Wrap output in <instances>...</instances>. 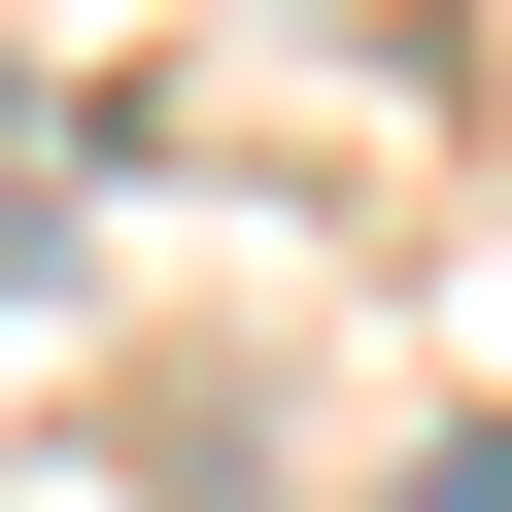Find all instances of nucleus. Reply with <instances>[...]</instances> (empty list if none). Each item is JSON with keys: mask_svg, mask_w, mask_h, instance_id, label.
Segmentation results:
<instances>
[{"mask_svg": "<svg viewBox=\"0 0 512 512\" xmlns=\"http://www.w3.org/2000/svg\"><path fill=\"white\" fill-rule=\"evenodd\" d=\"M0 205H35V103H0ZM0 274H35V239H0Z\"/></svg>", "mask_w": 512, "mask_h": 512, "instance_id": "1", "label": "nucleus"}, {"mask_svg": "<svg viewBox=\"0 0 512 512\" xmlns=\"http://www.w3.org/2000/svg\"><path fill=\"white\" fill-rule=\"evenodd\" d=\"M410 512H512V478H410Z\"/></svg>", "mask_w": 512, "mask_h": 512, "instance_id": "2", "label": "nucleus"}]
</instances>
